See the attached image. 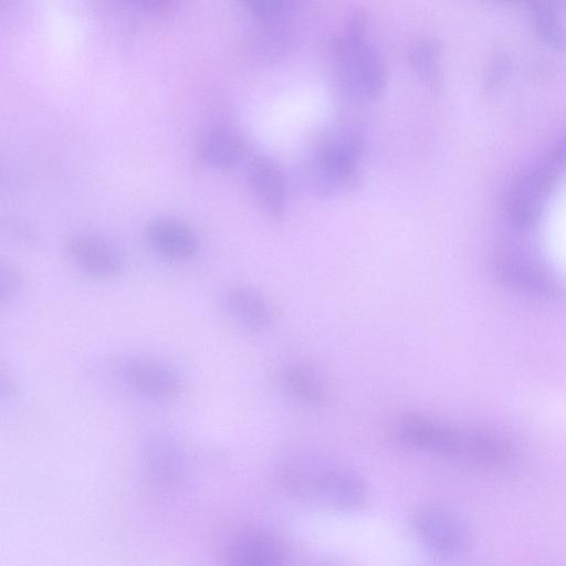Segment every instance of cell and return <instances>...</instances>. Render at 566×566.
<instances>
[{
    "label": "cell",
    "instance_id": "1",
    "mask_svg": "<svg viewBox=\"0 0 566 566\" xmlns=\"http://www.w3.org/2000/svg\"><path fill=\"white\" fill-rule=\"evenodd\" d=\"M276 476L293 495L329 510L353 511L367 496L366 483L356 471L319 458L284 460Z\"/></svg>",
    "mask_w": 566,
    "mask_h": 566
},
{
    "label": "cell",
    "instance_id": "9",
    "mask_svg": "<svg viewBox=\"0 0 566 566\" xmlns=\"http://www.w3.org/2000/svg\"><path fill=\"white\" fill-rule=\"evenodd\" d=\"M552 187L548 171L537 169L523 175L512 187L507 199L510 219L518 227L536 222Z\"/></svg>",
    "mask_w": 566,
    "mask_h": 566
},
{
    "label": "cell",
    "instance_id": "2",
    "mask_svg": "<svg viewBox=\"0 0 566 566\" xmlns=\"http://www.w3.org/2000/svg\"><path fill=\"white\" fill-rule=\"evenodd\" d=\"M337 76L345 90L361 101L378 98L386 86L382 56L365 35L360 17L350 20L346 31L332 42Z\"/></svg>",
    "mask_w": 566,
    "mask_h": 566
},
{
    "label": "cell",
    "instance_id": "13",
    "mask_svg": "<svg viewBox=\"0 0 566 566\" xmlns=\"http://www.w3.org/2000/svg\"><path fill=\"white\" fill-rule=\"evenodd\" d=\"M277 385L289 399L305 408H318L327 400V387L321 375L304 364H291L277 374Z\"/></svg>",
    "mask_w": 566,
    "mask_h": 566
},
{
    "label": "cell",
    "instance_id": "16",
    "mask_svg": "<svg viewBox=\"0 0 566 566\" xmlns=\"http://www.w3.org/2000/svg\"><path fill=\"white\" fill-rule=\"evenodd\" d=\"M409 62L418 77L430 88H438L442 81L441 45L437 39L422 38L409 52Z\"/></svg>",
    "mask_w": 566,
    "mask_h": 566
},
{
    "label": "cell",
    "instance_id": "3",
    "mask_svg": "<svg viewBox=\"0 0 566 566\" xmlns=\"http://www.w3.org/2000/svg\"><path fill=\"white\" fill-rule=\"evenodd\" d=\"M470 431L434 416L411 411L392 421L389 434L394 442L409 450L465 461Z\"/></svg>",
    "mask_w": 566,
    "mask_h": 566
},
{
    "label": "cell",
    "instance_id": "19",
    "mask_svg": "<svg viewBox=\"0 0 566 566\" xmlns=\"http://www.w3.org/2000/svg\"><path fill=\"white\" fill-rule=\"evenodd\" d=\"M535 17H536L537 27L539 28L541 32L549 41L558 42L559 38H560V30L557 27V23H556L554 17L551 14V12L538 8L536 10Z\"/></svg>",
    "mask_w": 566,
    "mask_h": 566
},
{
    "label": "cell",
    "instance_id": "8",
    "mask_svg": "<svg viewBox=\"0 0 566 566\" xmlns=\"http://www.w3.org/2000/svg\"><path fill=\"white\" fill-rule=\"evenodd\" d=\"M496 276L507 286L523 293L551 296L558 293L554 274L542 263L525 255H505L496 263Z\"/></svg>",
    "mask_w": 566,
    "mask_h": 566
},
{
    "label": "cell",
    "instance_id": "15",
    "mask_svg": "<svg viewBox=\"0 0 566 566\" xmlns=\"http://www.w3.org/2000/svg\"><path fill=\"white\" fill-rule=\"evenodd\" d=\"M248 52L260 63L276 62L291 52L295 44V35L283 21L263 22L251 32L248 40Z\"/></svg>",
    "mask_w": 566,
    "mask_h": 566
},
{
    "label": "cell",
    "instance_id": "6",
    "mask_svg": "<svg viewBox=\"0 0 566 566\" xmlns=\"http://www.w3.org/2000/svg\"><path fill=\"white\" fill-rule=\"evenodd\" d=\"M73 262L87 275L95 279H113L124 269L120 249L112 241L92 233L73 235L67 243Z\"/></svg>",
    "mask_w": 566,
    "mask_h": 566
},
{
    "label": "cell",
    "instance_id": "5",
    "mask_svg": "<svg viewBox=\"0 0 566 566\" xmlns=\"http://www.w3.org/2000/svg\"><path fill=\"white\" fill-rule=\"evenodd\" d=\"M123 378L133 390L155 400H174L182 392L179 375L165 363L149 357L126 361Z\"/></svg>",
    "mask_w": 566,
    "mask_h": 566
},
{
    "label": "cell",
    "instance_id": "12",
    "mask_svg": "<svg viewBox=\"0 0 566 566\" xmlns=\"http://www.w3.org/2000/svg\"><path fill=\"white\" fill-rule=\"evenodd\" d=\"M285 548L272 534L252 531L238 536L227 552L228 566H282Z\"/></svg>",
    "mask_w": 566,
    "mask_h": 566
},
{
    "label": "cell",
    "instance_id": "4",
    "mask_svg": "<svg viewBox=\"0 0 566 566\" xmlns=\"http://www.w3.org/2000/svg\"><path fill=\"white\" fill-rule=\"evenodd\" d=\"M412 525L421 544L439 557L454 558L470 547L469 526L447 507L433 504L419 506L413 513Z\"/></svg>",
    "mask_w": 566,
    "mask_h": 566
},
{
    "label": "cell",
    "instance_id": "7",
    "mask_svg": "<svg viewBox=\"0 0 566 566\" xmlns=\"http://www.w3.org/2000/svg\"><path fill=\"white\" fill-rule=\"evenodd\" d=\"M248 182L269 217L281 219L287 207V182L281 166L269 156L254 157L248 167Z\"/></svg>",
    "mask_w": 566,
    "mask_h": 566
},
{
    "label": "cell",
    "instance_id": "10",
    "mask_svg": "<svg viewBox=\"0 0 566 566\" xmlns=\"http://www.w3.org/2000/svg\"><path fill=\"white\" fill-rule=\"evenodd\" d=\"M145 237L157 253L174 261L190 260L199 250V239L193 229L172 217H160L150 221Z\"/></svg>",
    "mask_w": 566,
    "mask_h": 566
},
{
    "label": "cell",
    "instance_id": "14",
    "mask_svg": "<svg viewBox=\"0 0 566 566\" xmlns=\"http://www.w3.org/2000/svg\"><path fill=\"white\" fill-rule=\"evenodd\" d=\"M202 158L218 168L237 165L245 153V142L231 126L220 124L207 129L199 142Z\"/></svg>",
    "mask_w": 566,
    "mask_h": 566
},
{
    "label": "cell",
    "instance_id": "11",
    "mask_svg": "<svg viewBox=\"0 0 566 566\" xmlns=\"http://www.w3.org/2000/svg\"><path fill=\"white\" fill-rule=\"evenodd\" d=\"M227 313L240 326L253 333L269 329L275 314L265 296L248 285H233L223 294Z\"/></svg>",
    "mask_w": 566,
    "mask_h": 566
},
{
    "label": "cell",
    "instance_id": "20",
    "mask_svg": "<svg viewBox=\"0 0 566 566\" xmlns=\"http://www.w3.org/2000/svg\"><path fill=\"white\" fill-rule=\"evenodd\" d=\"M553 164L566 168V138L559 143L552 156Z\"/></svg>",
    "mask_w": 566,
    "mask_h": 566
},
{
    "label": "cell",
    "instance_id": "17",
    "mask_svg": "<svg viewBox=\"0 0 566 566\" xmlns=\"http://www.w3.org/2000/svg\"><path fill=\"white\" fill-rule=\"evenodd\" d=\"M296 3L291 0H247L244 7L263 22H277L290 15Z\"/></svg>",
    "mask_w": 566,
    "mask_h": 566
},
{
    "label": "cell",
    "instance_id": "18",
    "mask_svg": "<svg viewBox=\"0 0 566 566\" xmlns=\"http://www.w3.org/2000/svg\"><path fill=\"white\" fill-rule=\"evenodd\" d=\"M22 276L20 272L11 264H1L0 269V294L1 300H10L20 290Z\"/></svg>",
    "mask_w": 566,
    "mask_h": 566
}]
</instances>
